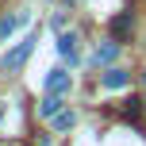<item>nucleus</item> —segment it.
<instances>
[{
    "label": "nucleus",
    "mask_w": 146,
    "mask_h": 146,
    "mask_svg": "<svg viewBox=\"0 0 146 146\" xmlns=\"http://www.w3.org/2000/svg\"><path fill=\"white\" fill-rule=\"evenodd\" d=\"M35 50V35H27V38H19V42L12 46V50H8V58H4V66L8 69H19L23 62H27V54Z\"/></svg>",
    "instance_id": "obj_1"
},
{
    "label": "nucleus",
    "mask_w": 146,
    "mask_h": 146,
    "mask_svg": "<svg viewBox=\"0 0 146 146\" xmlns=\"http://www.w3.org/2000/svg\"><path fill=\"white\" fill-rule=\"evenodd\" d=\"M42 88L46 92H69V73L66 69H50L46 81H42Z\"/></svg>",
    "instance_id": "obj_2"
},
{
    "label": "nucleus",
    "mask_w": 146,
    "mask_h": 146,
    "mask_svg": "<svg viewBox=\"0 0 146 146\" xmlns=\"http://www.w3.org/2000/svg\"><path fill=\"white\" fill-rule=\"evenodd\" d=\"M58 111H62V92H50L42 100V108H38V115H42V119H54Z\"/></svg>",
    "instance_id": "obj_3"
},
{
    "label": "nucleus",
    "mask_w": 146,
    "mask_h": 146,
    "mask_svg": "<svg viewBox=\"0 0 146 146\" xmlns=\"http://www.w3.org/2000/svg\"><path fill=\"white\" fill-rule=\"evenodd\" d=\"M115 54H119V46H115V42H108V46H96L92 62H96V66H108V62H115Z\"/></svg>",
    "instance_id": "obj_4"
},
{
    "label": "nucleus",
    "mask_w": 146,
    "mask_h": 146,
    "mask_svg": "<svg viewBox=\"0 0 146 146\" xmlns=\"http://www.w3.org/2000/svg\"><path fill=\"white\" fill-rule=\"evenodd\" d=\"M58 54H62V58H77V35H73V31L58 38Z\"/></svg>",
    "instance_id": "obj_5"
},
{
    "label": "nucleus",
    "mask_w": 146,
    "mask_h": 146,
    "mask_svg": "<svg viewBox=\"0 0 146 146\" xmlns=\"http://www.w3.org/2000/svg\"><path fill=\"white\" fill-rule=\"evenodd\" d=\"M127 31H131V12H119L115 19H111V35H115V38H123Z\"/></svg>",
    "instance_id": "obj_6"
},
{
    "label": "nucleus",
    "mask_w": 146,
    "mask_h": 146,
    "mask_svg": "<svg viewBox=\"0 0 146 146\" xmlns=\"http://www.w3.org/2000/svg\"><path fill=\"white\" fill-rule=\"evenodd\" d=\"M127 81H131V77H127L123 69H108V73H104V88H123Z\"/></svg>",
    "instance_id": "obj_7"
},
{
    "label": "nucleus",
    "mask_w": 146,
    "mask_h": 146,
    "mask_svg": "<svg viewBox=\"0 0 146 146\" xmlns=\"http://www.w3.org/2000/svg\"><path fill=\"white\" fill-rule=\"evenodd\" d=\"M19 23H27V15H4V19H0V38H8Z\"/></svg>",
    "instance_id": "obj_8"
},
{
    "label": "nucleus",
    "mask_w": 146,
    "mask_h": 146,
    "mask_svg": "<svg viewBox=\"0 0 146 146\" xmlns=\"http://www.w3.org/2000/svg\"><path fill=\"white\" fill-rule=\"evenodd\" d=\"M73 123H77V115H73V111H66V115H58V119H54V127H58V131H69Z\"/></svg>",
    "instance_id": "obj_9"
}]
</instances>
